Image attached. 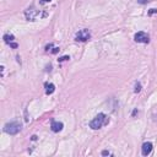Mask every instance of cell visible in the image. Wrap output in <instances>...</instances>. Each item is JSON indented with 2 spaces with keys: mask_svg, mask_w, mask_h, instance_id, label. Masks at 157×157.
I'll list each match as a JSON object with an SVG mask.
<instances>
[{
  "mask_svg": "<svg viewBox=\"0 0 157 157\" xmlns=\"http://www.w3.org/2000/svg\"><path fill=\"white\" fill-rule=\"evenodd\" d=\"M134 38H135V42H138V43H148L150 42V37H148V35L145 33V32H142V31L138 32Z\"/></svg>",
  "mask_w": 157,
  "mask_h": 157,
  "instance_id": "obj_5",
  "label": "cell"
},
{
  "mask_svg": "<svg viewBox=\"0 0 157 157\" xmlns=\"http://www.w3.org/2000/svg\"><path fill=\"white\" fill-rule=\"evenodd\" d=\"M21 128H22V125L19 122H11V123L5 124L4 131H5L6 134H9V135H16V134L20 133Z\"/></svg>",
  "mask_w": 157,
  "mask_h": 157,
  "instance_id": "obj_2",
  "label": "cell"
},
{
  "mask_svg": "<svg viewBox=\"0 0 157 157\" xmlns=\"http://www.w3.org/2000/svg\"><path fill=\"white\" fill-rule=\"evenodd\" d=\"M140 91H141V85H140L139 82H136V84H135V90H134V92H135V93H139Z\"/></svg>",
  "mask_w": 157,
  "mask_h": 157,
  "instance_id": "obj_10",
  "label": "cell"
},
{
  "mask_svg": "<svg viewBox=\"0 0 157 157\" xmlns=\"http://www.w3.org/2000/svg\"><path fill=\"white\" fill-rule=\"evenodd\" d=\"M51 128H52V130L54 131V133H59V131H61V129H63V123H60V122H53Z\"/></svg>",
  "mask_w": 157,
  "mask_h": 157,
  "instance_id": "obj_8",
  "label": "cell"
},
{
  "mask_svg": "<svg viewBox=\"0 0 157 157\" xmlns=\"http://www.w3.org/2000/svg\"><path fill=\"white\" fill-rule=\"evenodd\" d=\"M4 41H5V43H7L10 45L11 48H14V49H16L17 48V43L15 42V37L12 36V35H4Z\"/></svg>",
  "mask_w": 157,
  "mask_h": 157,
  "instance_id": "obj_6",
  "label": "cell"
},
{
  "mask_svg": "<svg viewBox=\"0 0 157 157\" xmlns=\"http://www.w3.org/2000/svg\"><path fill=\"white\" fill-rule=\"evenodd\" d=\"M69 59H70V58H69L68 55H65V57H61L60 59H59V61L61 63V61H67V60H69Z\"/></svg>",
  "mask_w": 157,
  "mask_h": 157,
  "instance_id": "obj_11",
  "label": "cell"
},
{
  "mask_svg": "<svg viewBox=\"0 0 157 157\" xmlns=\"http://www.w3.org/2000/svg\"><path fill=\"white\" fill-rule=\"evenodd\" d=\"M38 15H39V11L37 10L35 6H30L26 11H25V16H26V19L28 21H35Z\"/></svg>",
  "mask_w": 157,
  "mask_h": 157,
  "instance_id": "obj_4",
  "label": "cell"
},
{
  "mask_svg": "<svg viewBox=\"0 0 157 157\" xmlns=\"http://www.w3.org/2000/svg\"><path fill=\"white\" fill-rule=\"evenodd\" d=\"M32 140H33V141H35V140H37V136H36V135H33V136H32Z\"/></svg>",
  "mask_w": 157,
  "mask_h": 157,
  "instance_id": "obj_16",
  "label": "cell"
},
{
  "mask_svg": "<svg viewBox=\"0 0 157 157\" xmlns=\"http://www.w3.org/2000/svg\"><path fill=\"white\" fill-rule=\"evenodd\" d=\"M91 38V33L88 30H80L75 36V39L77 42H87Z\"/></svg>",
  "mask_w": 157,
  "mask_h": 157,
  "instance_id": "obj_3",
  "label": "cell"
},
{
  "mask_svg": "<svg viewBox=\"0 0 157 157\" xmlns=\"http://www.w3.org/2000/svg\"><path fill=\"white\" fill-rule=\"evenodd\" d=\"M109 155H110L109 151H103V152H102V156H109Z\"/></svg>",
  "mask_w": 157,
  "mask_h": 157,
  "instance_id": "obj_14",
  "label": "cell"
},
{
  "mask_svg": "<svg viewBox=\"0 0 157 157\" xmlns=\"http://www.w3.org/2000/svg\"><path fill=\"white\" fill-rule=\"evenodd\" d=\"M150 0H138V3L139 4H147Z\"/></svg>",
  "mask_w": 157,
  "mask_h": 157,
  "instance_id": "obj_12",
  "label": "cell"
},
{
  "mask_svg": "<svg viewBox=\"0 0 157 157\" xmlns=\"http://www.w3.org/2000/svg\"><path fill=\"white\" fill-rule=\"evenodd\" d=\"M47 3H51V0H41V4H47Z\"/></svg>",
  "mask_w": 157,
  "mask_h": 157,
  "instance_id": "obj_15",
  "label": "cell"
},
{
  "mask_svg": "<svg viewBox=\"0 0 157 157\" xmlns=\"http://www.w3.org/2000/svg\"><path fill=\"white\" fill-rule=\"evenodd\" d=\"M151 151H152V144L151 142H145V144H144L142 147H141V154L144 156H148L151 154Z\"/></svg>",
  "mask_w": 157,
  "mask_h": 157,
  "instance_id": "obj_7",
  "label": "cell"
},
{
  "mask_svg": "<svg viewBox=\"0 0 157 157\" xmlns=\"http://www.w3.org/2000/svg\"><path fill=\"white\" fill-rule=\"evenodd\" d=\"M44 87H45V93H47V94H52L55 91L54 84H51V82H47V84L44 85Z\"/></svg>",
  "mask_w": 157,
  "mask_h": 157,
  "instance_id": "obj_9",
  "label": "cell"
},
{
  "mask_svg": "<svg viewBox=\"0 0 157 157\" xmlns=\"http://www.w3.org/2000/svg\"><path fill=\"white\" fill-rule=\"evenodd\" d=\"M108 122H109V119L107 118V115L103 113H100L90 122V128L93 130H97V129H100V128H102L103 125L108 124Z\"/></svg>",
  "mask_w": 157,
  "mask_h": 157,
  "instance_id": "obj_1",
  "label": "cell"
},
{
  "mask_svg": "<svg viewBox=\"0 0 157 157\" xmlns=\"http://www.w3.org/2000/svg\"><path fill=\"white\" fill-rule=\"evenodd\" d=\"M157 12V10L156 9H151L150 11H148V15H152V14H156Z\"/></svg>",
  "mask_w": 157,
  "mask_h": 157,
  "instance_id": "obj_13",
  "label": "cell"
}]
</instances>
